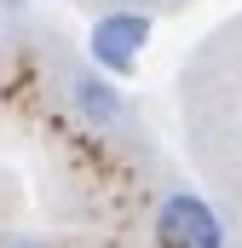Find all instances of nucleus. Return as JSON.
I'll return each mask as SVG.
<instances>
[{
    "label": "nucleus",
    "instance_id": "obj_1",
    "mask_svg": "<svg viewBox=\"0 0 242 248\" xmlns=\"http://www.w3.org/2000/svg\"><path fill=\"white\" fill-rule=\"evenodd\" d=\"M150 237H156V248H225V219L213 214L208 196L173 190V196H162Z\"/></svg>",
    "mask_w": 242,
    "mask_h": 248
},
{
    "label": "nucleus",
    "instance_id": "obj_3",
    "mask_svg": "<svg viewBox=\"0 0 242 248\" xmlns=\"http://www.w3.org/2000/svg\"><path fill=\"white\" fill-rule=\"evenodd\" d=\"M69 104H75V116H81L87 127H121L127 122V98H121L116 75L98 69V63L69 81Z\"/></svg>",
    "mask_w": 242,
    "mask_h": 248
},
{
    "label": "nucleus",
    "instance_id": "obj_5",
    "mask_svg": "<svg viewBox=\"0 0 242 248\" xmlns=\"http://www.w3.org/2000/svg\"><path fill=\"white\" fill-rule=\"evenodd\" d=\"M121 6H138V0H121Z\"/></svg>",
    "mask_w": 242,
    "mask_h": 248
},
{
    "label": "nucleus",
    "instance_id": "obj_4",
    "mask_svg": "<svg viewBox=\"0 0 242 248\" xmlns=\"http://www.w3.org/2000/svg\"><path fill=\"white\" fill-rule=\"evenodd\" d=\"M12 248H46V243H12Z\"/></svg>",
    "mask_w": 242,
    "mask_h": 248
},
{
    "label": "nucleus",
    "instance_id": "obj_2",
    "mask_svg": "<svg viewBox=\"0 0 242 248\" xmlns=\"http://www.w3.org/2000/svg\"><path fill=\"white\" fill-rule=\"evenodd\" d=\"M150 12H138V6H116V12H104L92 29H87V58L98 63V69H110V75H133L138 58H144V46H150Z\"/></svg>",
    "mask_w": 242,
    "mask_h": 248
}]
</instances>
